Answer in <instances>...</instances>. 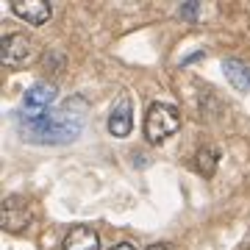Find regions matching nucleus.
Segmentation results:
<instances>
[{
  "mask_svg": "<svg viewBox=\"0 0 250 250\" xmlns=\"http://www.w3.org/2000/svg\"><path fill=\"white\" fill-rule=\"evenodd\" d=\"M20 136L31 145H67L75 142L83 131V114L64 108H50L45 114H20L17 117Z\"/></svg>",
  "mask_w": 250,
  "mask_h": 250,
  "instance_id": "nucleus-1",
  "label": "nucleus"
},
{
  "mask_svg": "<svg viewBox=\"0 0 250 250\" xmlns=\"http://www.w3.org/2000/svg\"><path fill=\"white\" fill-rule=\"evenodd\" d=\"M181 128V111L170 103H153L145 114V139L150 145H159L164 139H170L175 131Z\"/></svg>",
  "mask_w": 250,
  "mask_h": 250,
  "instance_id": "nucleus-2",
  "label": "nucleus"
},
{
  "mask_svg": "<svg viewBox=\"0 0 250 250\" xmlns=\"http://www.w3.org/2000/svg\"><path fill=\"white\" fill-rule=\"evenodd\" d=\"M36 56V47H34V39L25 34H9L3 36L0 42V59L6 67L17 70V67H25L31 59Z\"/></svg>",
  "mask_w": 250,
  "mask_h": 250,
  "instance_id": "nucleus-3",
  "label": "nucleus"
},
{
  "mask_svg": "<svg viewBox=\"0 0 250 250\" xmlns=\"http://www.w3.org/2000/svg\"><path fill=\"white\" fill-rule=\"evenodd\" d=\"M31 220H34V214H31V206H28L25 197L11 195L3 200V228L9 233L25 231L28 225H31Z\"/></svg>",
  "mask_w": 250,
  "mask_h": 250,
  "instance_id": "nucleus-4",
  "label": "nucleus"
},
{
  "mask_svg": "<svg viewBox=\"0 0 250 250\" xmlns=\"http://www.w3.org/2000/svg\"><path fill=\"white\" fill-rule=\"evenodd\" d=\"M53 103H56V86L53 83H45V81L34 83V86L22 95V108H25V114H31V117L50 111Z\"/></svg>",
  "mask_w": 250,
  "mask_h": 250,
  "instance_id": "nucleus-5",
  "label": "nucleus"
},
{
  "mask_svg": "<svg viewBox=\"0 0 250 250\" xmlns=\"http://www.w3.org/2000/svg\"><path fill=\"white\" fill-rule=\"evenodd\" d=\"M11 11L20 20H25L28 25H45L47 20H50V14H53L50 3H45V0H14Z\"/></svg>",
  "mask_w": 250,
  "mask_h": 250,
  "instance_id": "nucleus-6",
  "label": "nucleus"
},
{
  "mask_svg": "<svg viewBox=\"0 0 250 250\" xmlns=\"http://www.w3.org/2000/svg\"><path fill=\"white\" fill-rule=\"evenodd\" d=\"M134 128V114H131V100L128 98H120L108 114V134L111 136H128Z\"/></svg>",
  "mask_w": 250,
  "mask_h": 250,
  "instance_id": "nucleus-7",
  "label": "nucleus"
},
{
  "mask_svg": "<svg viewBox=\"0 0 250 250\" xmlns=\"http://www.w3.org/2000/svg\"><path fill=\"white\" fill-rule=\"evenodd\" d=\"M64 250H100V236L89 225H75L64 236Z\"/></svg>",
  "mask_w": 250,
  "mask_h": 250,
  "instance_id": "nucleus-8",
  "label": "nucleus"
},
{
  "mask_svg": "<svg viewBox=\"0 0 250 250\" xmlns=\"http://www.w3.org/2000/svg\"><path fill=\"white\" fill-rule=\"evenodd\" d=\"M223 72L236 92H250V67L245 62H239V59H225Z\"/></svg>",
  "mask_w": 250,
  "mask_h": 250,
  "instance_id": "nucleus-9",
  "label": "nucleus"
},
{
  "mask_svg": "<svg viewBox=\"0 0 250 250\" xmlns=\"http://www.w3.org/2000/svg\"><path fill=\"white\" fill-rule=\"evenodd\" d=\"M197 172L200 175H206V178H211L217 172V164H220V150L217 147H211V145H206V147H200L197 150Z\"/></svg>",
  "mask_w": 250,
  "mask_h": 250,
  "instance_id": "nucleus-10",
  "label": "nucleus"
},
{
  "mask_svg": "<svg viewBox=\"0 0 250 250\" xmlns=\"http://www.w3.org/2000/svg\"><path fill=\"white\" fill-rule=\"evenodd\" d=\"M197 9H200V3H197V0H189V3H184V6L178 9V17L181 20H192L197 14Z\"/></svg>",
  "mask_w": 250,
  "mask_h": 250,
  "instance_id": "nucleus-11",
  "label": "nucleus"
},
{
  "mask_svg": "<svg viewBox=\"0 0 250 250\" xmlns=\"http://www.w3.org/2000/svg\"><path fill=\"white\" fill-rule=\"evenodd\" d=\"M147 250H172V245H167V242H156V245H150Z\"/></svg>",
  "mask_w": 250,
  "mask_h": 250,
  "instance_id": "nucleus-12",
  "label": "nucleus"
},
{
  "mask_svg": "<svg viewBox=\"0 0 250 250\" xmlns=\"http://www.w3.org/2000/svg\"><path fill=\"white\" fill-rule=\"evenodd\" d=\"M111 250H136V248L131 245V242H120V245H114Z\"/></svg>",
  "mask_w": 250,
  "mask_h": 250,
  "instance_id": "nucleus-13",
  "label": "nucleus"
}]
</instances>
